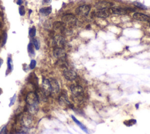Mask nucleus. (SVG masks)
I'll return each mask as SVG.
<instances>
[{"label": "nucleus", "instance_id": "obj_9", "mask_svg": "<svg viewBox=\"0 0 150 134\" xmlns=\"http://www.w3.org/2000/svg\"><path fill=\"white\" fill-rule=\"evenodd\" d=\"M113 14L111 8L101 9L96 13V16L98 18H107Z\"/></svg>", "mask_w": 150, "mask_h": 134}, {"label": "nucleus", "instance_id": "obj_19", "mask_svg": "<svg viewBox=\"0 0 150 134\" xmlns=\"http://www.w3.org/2000/svg\"><path fill=\"white\" fill-rule=\"evenodd\" d=\"M134 5L135 7H137V8L141 9V10H147V7L142 4L140 3H138V2H135L134 3Z\"/></svg>", "mask_w": 150, "mask_h": 134}, {"label": "nucleus", "instance_id": "obj_26", "mask_svg": "<svg viewBox=\"0 0 150 134\" xmlns=\"http://www.w3.org/2000/svg\"><path fill=\"white\" fill-rule=\"evenodd\" d=\"M36 61H35V60H31V63H30V68H31V69H34L35 68V67H36Z\"/></svg>", "mask_w": 150, "mask_h": 134}, {"label": "nucleus", "instance_id": "obj_21", "mask_svg": "<svg viewBox=\"0 0 150 134\" xmlns=\"http://www.w3.org/2000/svg\"><path fill=\"white\" fill-rule=\"evenodd\" d=\"M33 44H34V47H35L36 50H38L40 48V43L38 39L34 38L33 39Z\"/></svg>", "mask_w": 150, "mask_h": 134}, {"label": "nucleus", "instance_id": "obj_12", "mask_svg": "<svg viewBox=\"0 0 150 134\" xmlns=\"http://www.w3.org/2000/svg\"><path fill=\"white\" fill-rule=\"evenodd\" d=\"M28 81L36 89H38V78L35 73H31L28 76Z\"/></svg>", "mask_w": 150, "mask_h": 134}, {"label": "nucleus", "instance_id": "obj_17", "mask_svg": "<svg viewBox=\"0 0 150 134\" xmlns=\"http://www.w3.org/2000/svg\"><path fill=\"white\" fill-rule=\"evenodd\" d=\"M7 67H8V69L7 70L9 72H11L14 68L13 62H12V60L11 57L8 58V60H7Z\"/></svg>", "mask_w": 150, "mask_h": 134}, {"label": "nucleus", "instance_id": "obj_25", "mask_svg": "<svg viewBox=\"0 0 150 134\" xmlns=\"http://www.w3.org/2000/svg\"><path fill=\"white\" fill-rule=\"evenodd\" d=\"M19 14L21 16L24 15L25 14V8L23 6H21L19 8Z\"/></svg>", "mask_w": 150, "mask_h": 134}, {"label": "nucleus", "instance_id": "obj_4", "mask_svg": "<svg viewBox=\"0 0 150 134\" xmlns=\"http://www.w3.org/2000/svg\"><path fill=\"white\" fill-rule=\"evenodd\" d=\"M70 91L73 96L76 98L82 97L83 95V89L81 86L78 84H73L70 86Z\"/></svg>", "mask_w": 150, "mask_h": 134}, {"label": "nucleus", "instance_id": "obj_31", "mask_svg": "<svg viewBox=\"0 0 150 134\" xmlns=\"http://www.w3.org/2000/svg\"><path fill=\"white\" fill-rule=\"evenodd\" d=\"M1 93H2V90L1 88H0V95H1Z\"/></svg>", "mask_w": 150, "mask_h": 134}, {"label": "nucleus", "instance_id": "obj_20", "mask_svg": "<svg viewBox=\"0 0 150 134\" xmlns=\"http://www.w3.org/2000/svg\"><path fill=\"white\" fill-rule=\"evenodd\" d=\"M36 30L35 27H33L30 30V31H29V35H30L31 37L34 38V36L36 35Z\"/></svg>", "mask_w": 150, "mask_h": 134}, {"label": "nucleus", "instance_id": "obj_6", "mask_svg": "<svg viewBox=\"0 0 150 134\" xmlns=\"http://www.w3.org/2000/svg\"><path fill=\"white\" fill-rule=\"evenodd\" d=\"M54 55L55 58L59 60H65L66 58V54L63 48H55L54 50Z\"/></svg>", "mask_w": 150, "mask_h": 134}, {"label": "nucleus", "instance_id": "obj_7", "mask_svg": "<svg viewBox=\"0 0 150 134\" xmlns=\"http://www.w3.org/2000/svg\"><path fill=\"white\" fill-rule=\"evenodd\" d=\"M63 74L65 78L67 80L70 81H74L77 77L76 73L74 71L72 70V69L66 68L64 69Z\"/></svg>", "mask_w": 150, "mask_h": 134}, {"label": "nucleus", "instance_id": "obj_13", "mask_svg": "<svg viewBox=\"0 0 150 134\" xmlns=\"http://www.w3.org/2000/svg\"><path fill=\"white\" fill-rule=\"evenodd\" d=\"M133 18L135 20L141 21H149V20L150 19L149 16L142 13H138V12L135 13L134 15H133Z\"/></svg>", "mask_w": 150, "mask_h": 134}, {"label": "nucleus", "instance_id": "obj_30", "mask_svg": "<svg viewBox=\"0 0 150 134\" xmlns=\"http://www.w3.org/2000/svg\"><path fill=\"white\" fill-rule=\"evenodd\" d=\"M3 59H1V58H0V68H1V65H3Z\"/></svg>", "mask_w": 150, "mask_h": 134}, {"label": "nucleus", "instance_id": "obj_10", "mask_svg": "<svg viewBox=\"0 0 150 134\" xmlns=\"http://www.w3.org/2000/svg\"><path fill=\"white\" fill-rule=\"evenodd\" d=\"M50 81L51 86V92L52 93L54 94H56L59 92L60 87L59 85L57 80H55L54 78H51L50 80H49Z\"/></svg>", "mask_w": 150, "mask_h": 134}, {"label": "nucleus", "instance_id": "obj_14", "mask_svg": "<svg viewBox=\"0 0 150 134\" xmlns=\"http://www.w3.org/2000/svg\"><path fill=\"white\" fill-rule=\"evenodd\" d=\"M112 9L113 14H118V15H124V14H127L129 12V10H127V9L124 8H111Z\"/></svg>", "mask_w": 150, "mask_h": 134}, {"label": "nucleus", "instance_id": "obj_2", "mask_svg": "<svg viewBox=\"0 0 150 134\" xmlns=\"http://www.w3.org/2000/svg\"><path fill=\"white\" fill-rule=\"evenodd\" d=\"M62 23L69 27H73L77 23V19L73 14H69L64 15L62 17Z\"/></svg>", "mask_w": 150, "mask_h": 134}, {"label": "nucleus", "instance_id": "obj_24", "mask_svg": "<svg viewBox=\"0 0 150 134\" xmlns=\"http://www.w3.org/2000/svg\"><path fill=\"white\" fill-rule=\"evenodd\" d=\"M7 35L6 33H4L3 34V36H2V46H4L5 43H6V41H7Z\"/></svg>", "mask_w": 150, "mask_h": 134}, {"label": "nucleus", "instance_id": "obj_11", "mask_svg": "<svg viewBox=\"0 0 150 134\" xmlns=\"http://www.w3.org/2000/svg\"><path fill=\"white\" fill-rule=\"evenodd\" d=\"M59 102L62 106H70L71 105L66 93H61L59 97Z\"/></svg>", "mask_w": 150, "mask_h": 134}, {"label": "nucleus", "instance_id": "obj_32", "mask_svg": "<svg viewBox=\"0 0 150 134\" xmlns=\"http://www.w3.org/2000/svg\"><path fill=\"white\" fill-rule=\"evenodd\" d=\"M1 27V21H0V27Z\"/></svg>", "mask_w": 150, "mask_h": 134}, {"label": "nucleus", "instance_id": "obj_27", "mask_svg": "<svg viewBox=\"0 0 150 134\" xmlns=\"http://www.w3.org/2000/svg\"><path fill=\"white\" fill-rule=\"evenodd\" d=\"M0 134H7V126H5L2 128L1 132H0Z\"/></svg>", "mask_w": 150, "mask_h": 134}, {"label": "nucleus", "instance_id": "obj_16", "mask_svg": "<svg viewBox=\"0 0 150 134\" xmlns=\"http://www.w3.org/2000/svg\"><path fill=\"white\" fill-rule=\"evenodd\" d=\"M39 12L42 15H44V16L49 15V14L52 12V7H45V8H41V10H39Z\"/></svg>", "mask_w": 150, "mask_h": 134}, {"label": "nucleus", "instance_id": "obj_15", "mask_svg": "<svg viewBox=\"0 0 150 134\" xmlns=\"http://www.w3.org/2000/svg\"><path fill=\"white\" fill-rule=\"evenodd\" d=\"M113 4L110 3H108V2H101L97 4L96 7L100 10L104 8H109L111 6H112Z\"/></svg>", "mask_w": 150, "mask_h": 134}, {"label": "nucleus", "instance_id": "obj_8", "mask_svg": "<svg viewBox=\"0 0 150 134\" xmlns=\"http://www.w3.org/2000/svg\"><path fill=\"white\" fill-rule=\"evenodd\" d=\"M90 8L88 5H82L76 9V14L80 16H85L87 15L90 12Z\"/></svg>", "mask_w": 150, "mask_h": 134}, {"label": "nucleus", "instance_id": "obj_18", "mask_svg": "<svg viewBox=\"0 0 150 134\" xmlns=\"http://www.w3.org/2000/svg\"><path fill=\"white\" fill-rule=\"evenodd\" d=\"M34 45L32 43H30L28 45V51L31 55H34L35 51H34Z\"/></svg>", "mask_w": 150, "mask_h": 134}, {"label": "nucleus", "instance_id": "obj_5", "mask_svg": "<svg viewBox=\"0 0 150 134\" xmlns=\"http://www.w3.org/2000/svg\"><path fill=\"white\" fill-rule=\"evenodd\" d=\"M54 45L55 48H63L66 44V40L63 36L61 35H56L54 38Z\"/></svg>", "mask_w": 150, "mask_h": 134}, {"label": "nucleus", "instance_id": "obj_22", "mask_svg": "<svg viewBox=\"0 0 150 134\" xmlns=\"http://www.w3.org/2000/svg\"><path fill=\"white\" fill-rule=\"evenodd\" d=\"M72 118L74 119V122H76V123H77V124H78V125H79V126H80V128H82V129L83 130V131H85L86 132H87V130H86V127H85V126H84L83 125H82V124H81V123H80V122H79V121H77V119H76V118H75L74 117H72Z\"/></svg>", "mask_w": 150, "mask_h": 134}, {"label": "nucleus", "instance_id": "obj_1", "mask_svg": "<svg viewBox=\"0 0 150 134\" xmlns=\"http://www.w3.org/2000/svg\"><path fill=\"white\" fill-rule=\"evenodd\" d=\"M27 105L25 106V111L31 115L35 114L38 111V97L36 92H30L26 96Z\"/></svg>", "mask_w": 150, "mask_h": 134}, {"label": "nucleus", "instance_id": "obj_29", "mask_svg": "<svg viewBox=\"0 0 150 134\" xmlns=\"http://www.w3.org/2000/svg\"><path fill=\"white\" fill-rule=\"evenodd\" d=\"M22 3H23L22 0H17V2H16V4H17L18 5H21L22 4Z\"/></svg>", "mask_w": 150, "mask_h": 134}, {"label": "nucleus", "instance_id": "obj_23", "mask_svg": "<svg viewBox=\"0 0 150 134\" xmlns=\"http://www.w3.org/2000/svg\"><path fill=\"white\" fill-rule=\"evenodd\" d=\"M16 94H15L13 97H12L10 99V104H9V106H11L13 105L16 101Z\"/></svg>", "mask_w": 150, "mask_h": 134}, {"label": "nucleus", "instance_id": "obj_34", "mask_svg": "<svg viewBox=\"0 0 150 134\" xmlns=\"http://www.w3.org/2000/svg\"><path fill=\"white\" fill-rule=\"evenodd\" d=\"M1 35H0V40H1Z\"/></svg>", "mask_w": 150, "mask_h": 134}, {"label": "nucleus", "instance_id": "obj_28", "mask_svg": "<svg viewBox=\"0 0 150 134\" xmlns=\"http://www.w3.org/2000/svg\"><path fill=\"white\" fill-rule=\"evenodd\" d=\"M52 0H43V4H49L51 3Z\"/></svg>", "mask_w": 150, "mask_h": 134}, {"label": "nucleus", "instance_id": "obj_3", "mask_svg": "<svg viewBox=\"0 0 150 134\" xmlns=\"http://www.w3.org/2000/svg\"><path fill=\"white\" fill-rule=\"evenodd\" d=\"M41 91L44 93L46 97L50 96L52 94L51 92V86L50 84V81L47 79H43L42 83V89Z\"/></svg>", "mask_w": 150, "mask_h": 134}, {"label": "nucleus", "instance_id": "obj_33", "mask_svg": "<svg viewBox=\"0 0 150 134\" xmlns=\"http://www.w3.org/2000/svg\"><path fill=\"white\" fill-rule=\"evenodd\" d=\"M148 24H149V26H150V21H148Z\"/></svg>", "mask_w": 150, "mask_h": 134}]
</instances>
